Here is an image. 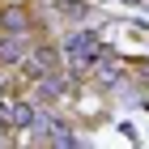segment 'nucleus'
<instances>
[{
    "label": "nucleus",
    "instance_id": "nucleus-1",
    "mask_svg": "<svg viewBox=\"0 0 149 149\" xmlns=\"http://www.w3.org/2000/svg\"><path fill=\"white\" fill-rule=\"evenodd\" d=\"M68 56L81 60V64H90V60L98 56V38H94V34H72L68 38Z\"/></svg>",
    "mask_w": 149,
    "mask_h": 149
},
{
    "label": "nucleus",
    "instance_id": "nucleus-2",
    "mask_svg": "<svg viewBox=\"0 0 149 149\" xmlns=\"http://www.w3.org/2000/svg\"><path fill=\"white\" fill-rule=\"evenodd\" d=\"M13 119H17V124H30V119H34V111H30V107H22V102H17V107H13Z\"/></svg>",
    "mask_w": 149,
    "mask_h": 149
}]
</instances>
